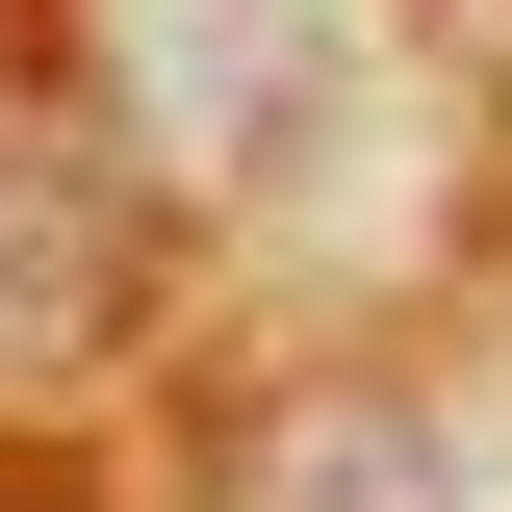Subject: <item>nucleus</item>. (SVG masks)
<instances>
[{
    "instance_id": "nucleus-1",
    "label": "nucleus",
    "mask_w": 512,
    "mask_h": 512,
    "mask_svg": "<svg viewBox=\"0 0 512 512\" xmlns=\"http://www.w3.org/2000/svg\"><path fill=\"white\" fill-rule=\"evenodd\" d=\"M128 77L180 154H256L282 103H359V0H128Z\"/></svg>"
},
{
    "instance_id": "nucleus-2",
    "label": "nucleus",
    "mask_w": 512,
    "mask_h": 512,
    "mask_svg": "<svg viewBox=\"0 0 512 512\" xmlns=\"http://www.w3.org/2000/svg\"><path fill=\"white\" fill-rule=\"evenodd\" d=\"M256 512H461V436L410 384H282L256 410Z\"/></svg>"
}]
</instances>
